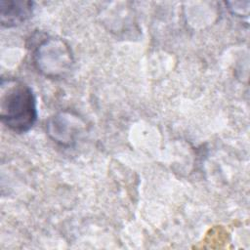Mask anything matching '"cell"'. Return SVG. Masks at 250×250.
I'll list each match as a JSON object with an SVG mask.
<instances>
[{
	"label": "cell",
	"instance_id": "7a4b0ae2",
	"mask_svg": "<svg viewBox=\"0 0 250 250\" xmlns=\"http://www.w3.org/2000/svg\"><path fill=\"white\" fill-rule=\"evenodd\" d=\"M32 41V59L38 72L47 78L56 79L63 77L71 70L74 62L73 55L63 39L39 36Z\"/></svg>",
	"mask_w": 250,
	"mask_h": 250
},
{
	"label": "cell",
	"instance_id": "6da1fadb",
	"mask_svg": "<svg viewBox=\"0 0 250 250\" xmlns=\"http://www.w3.org/2000/svg\"><path fill=\"white\" fill-rule=\"evenodd\" d=\"M0 119L11 131H29L37 119L36 100L31 88L23 81L7 77L0 84Z\"/></svg>",
	"mask_w": 250,
	"mask_h": 250
},
{
	"label": "cell",
	"instance_id": "3957f363",
	"mask_svg": "<svg viewBox=\"0 0 250 250\" xmlns=\"http://www.w3.org/2000/svg\"><path fill=\"white\" fill-rule=\"evenodd\" d=\"M86 130V122L72 110H62L51 116L46 124V131L55 143L70 146L74 145Z\"/></svg>",
	"mask_w": 250,
	"mask_h": 250
},
{
	"label": "cell",
	"instance_id": "277c9868",
	"mask_svg": "<svg viewBox=\"0 0 250 250\" xmlns=\"http://www.w3.org/2000/svg\"><path fill=\"white\" fill-rule=\"evenodd\" d=\"M33 2L25 0H1L0 22L4 27L18 26L32 16Z\"/></svg>",
	"mask_w": 250,
	"mask_h": 250
}]
</instances>
